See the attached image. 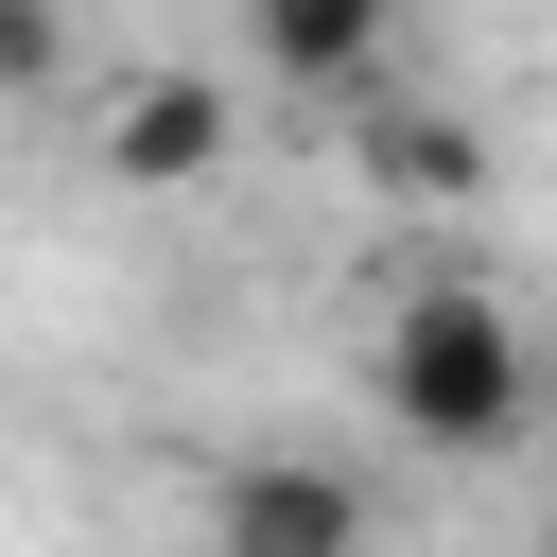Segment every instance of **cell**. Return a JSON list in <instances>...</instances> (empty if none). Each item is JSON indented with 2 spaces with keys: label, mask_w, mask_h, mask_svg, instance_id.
Instances as JSON below:
<instances>
[{
  "label": "cell",
  "mask_w": 557,
  "mask_h": 557,
  "mask_svg": "<svg viewBox=\"0 0 557 557\" xmlns=\"http://www.w3.org/2000/svg\"><path fill=\"white\" fill-rule=\"evenodd\" d=\"M383 400H400V435H435V453H505L522 400H540L505 296H487V278H400V313H383Z\"/></svg>",
  "instance_id": "6da1fadb"
},
{
  "label": "cell",
  "mask_w": 557,
  "mask_h": 557,
  "mask_svg": "<svg viewBox=\"0 0 557 557\" xmlns=\"http://www.w3.org/2000/svg\"><path fill=\"white\" fill-rule=\"evenodd\" d=\"M209 557H366V487L331 453H244L209 487Z\"/></svg>",
  "instance_id": "7a4b0ae2"
},
{
  "label": "cell",
  "mask_w": 557,
  "mask_h": 557,
  "mask_svg": "<svg viewBox=\"0 0 557 557\" xmlns=\"http://www.w3.org/2000/svg\"><path fill=\"white\" fill-rule=\"evenodd\" d=\"M139 191H191L209 157H226V87H191V70H157V87H122V139H104Z\"/></svg>",
  "instance_id": "3957f363"
},
{
  "label": "cell",
  "mask_w": 557,
  "mask_h": 557,
  "mask_svg": "<svg viewBox=\"0 0 557 557\" xmlns=\"http://www.w3.org/2000/svg\"><path fill=\"white\" fill-rule=\"evenodd\" d=\"M366 174L383 191H470L487 157H470V122H366Z\"/></svg>",
  "instance_id": "277c9868"
},
{
  "label": "cell",
  "mask_w": 557,
  "mask_h": 557,
  "mask_svg": "<svg viewBox=\"0 0 557 557\" xmlns=\"http://www.w3.org/2000/svg\"><path fill=\"white\" fill-rule=\"evenodd\" d=\"M540 557H557V540H540Z\"/></svg>",
  "instance_id": "5b68a950"
}]
</instances>
